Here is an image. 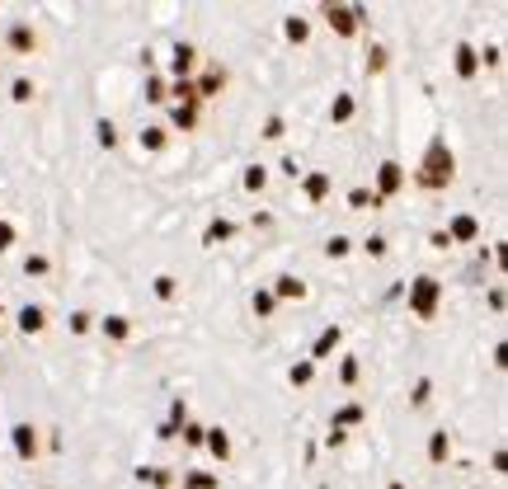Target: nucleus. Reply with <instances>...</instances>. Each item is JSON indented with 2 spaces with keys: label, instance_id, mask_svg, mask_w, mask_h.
Instances as JSON below:
<instances>
[{
  "label": "nucleus",
  "instance_id": "obj_1",
  "mask_svg": "<svg viewBox=\"0 0 508 489\" xmlns=\"http://www.w3.org/2000/svg\"><path fill=\"white\" fill-rule=\"evenodd\" d=\"M433 292H438V287H433V278H419V287H414V306H419V311H433Z\"/></svg>",
  "mask_w": 508,
  "mask_h": 489
},
{
  "label": "nucleus",
  "instance_id": "obj_3",
  "mask_svg": "<svg viewBox=\"0 0 508 489\" xmlns=\"http://www.w3.org/2000/svg\"><path fill=\"white\" fill-rule=\"evenodd\" d=\"M38 325H43V311H33V306H28V311H24V329H38Z\"/></svg>",
  "mask_w": 508,
  "mask_h": 489
},
{
  "label": "nucleus",
  "instance_id": "obj_2",
  "mask_svg": "<svg viewBox=\"0 0 508 489\" xmlns=\"http://www.w3.org/2000/svg\"><path fill=\"white\" fill-rule=\"evenodd\" d=\"M14 447L19 457H33V428H14Z\"/></svg>",
  "mask_w": 508,
  "mask_h": 489
}]
</instances>
